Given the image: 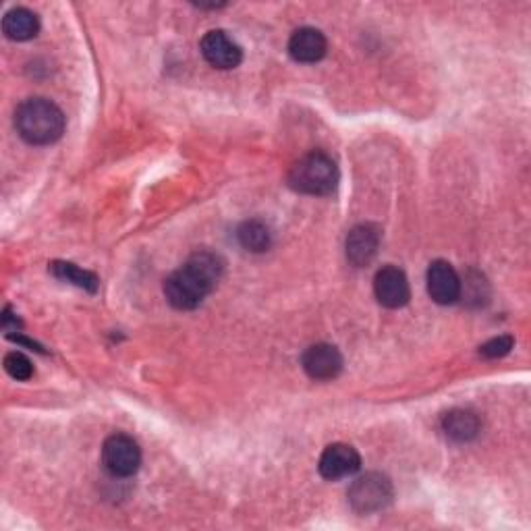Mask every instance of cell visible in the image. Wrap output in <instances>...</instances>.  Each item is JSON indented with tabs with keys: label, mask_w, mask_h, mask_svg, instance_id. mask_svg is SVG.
<instances>
[{
	"label": "cell",
	"mask_w": 531,
	"mask_h": 531,
	"mask_svg": "<svg viewBox=\"0 0 531 531\" xmlns=\"http://www.w3.org/2000/svg\"><path fill=\"white\" fill-rule=\"evenodd\" d=\"M326 36L316 27H301L289 40V54L297 63L312 65L326 57Z\"/></svg>",
	"instance_id": "obj_12"
},
{
	"label": "cell",
	"mask_w": 531,
	"mask_h": 531,
	"mask_svg": "<svg viewBox=\"0 0 531 531\" xmlns=\"http://www.w3.org/2000/svg\"><path fill=\"white\" fill-rule=\"evenodd\" d=\"M349 505L359 515H372L384 511L393 502L395 490L382 473H366L357 478L349 488Z\"/></svg>",
	"instance_id": "obj_4"
},
{
	"label": "cell",
	"mask_w": 531,
	"mask_h": 531,
	"mask_svg": "<svg viewBox=\"0 0 531 531\" xmlns=\"http://www.w3.org/2000/svg\"><path fill=\"white\" fill-rule=\"evenodd\" d=\"M3 32L13 42H27L38 36L40 21L38 15L25 7L11 9L3 19Z\"/></svg>",
	"instance_id": "obj_14"
},
{
	"label": "cell",
	"mask_w": 531,
	"mask_h": 531,
	"mask_svg": "<svg viewBox=\"0 0 531 531\" xmlns=\"http://www.w3.org/2000/svg\"><path fill=\"white\" fill-rule=\"evenodd\" d=\"M428 293L438 305H451L461 299L463 285L457 270L444 260H436L428 268Z\"/></svg>",
	"instance_id": "obj_10"
},
{
	"label": "cell",
	"mask_w": 531,
	"mask_h": 531,
	"mask_svg": "<svg viewBox=\"0 0 531 531\" xmlns=\"http://www.w3.org/2000/svg\"><path fill=\"white\" fill-rule=\"evenodd\" d=\"M359 467H361L359 453L353 449L351 444H343V442L326 446L320 457V465H318L322 478L330 482L351 478V475L359 471Z\"/></svg>",
	"instance_id": "obj_6"
},
{
	"label": "cell",
	"mask_w": 531,
	"mask_h": 531,
	"mask_svg": "<svg viewBox=\"0 0 531 531\" xmlns=\"http://www.w3.org/2000/svg\"><path fill=\"white\" fill-rule=\"evenodd\" d=\"M374 293L378 303L388 307V310H399V307L407 305L411 299L407 276L397 266H384L382 270H378L374 278Z\"/></svg>",
	"instance_id": "obj_7"
},
{
	"label": "cell",
	"mask_w": 531,
	"mask_h": 531,
	"mask_svg": "<svg viewBox=\"0 0 531 531\" xmlns=\"http://www.w3.org/2000/svg\"><path fill=\"white\" fill-rule=\"evenodd\" d=\"M5 370H7V374L11 378H15L19 382H25V380H30L34 376L32 361L27 359L23 353H19V351L7 353V357H5Z\"/></svg>",
	"instance_id": "obj_17"
},
{
	"label": "cell",
	"mask_w": 531,
	"mask_h": 531,
	"mask_svg": "<svg viewBox=\"0 0 531 531\" xmlns=\"http://www.w3.org/2000/svg\"><path fill=\"white\" fill-rule=\"evenodd\" d=\"M225 274V262L214 251H195L189 260L164 281V295L175 310L189 312L218 287Z\"/></svg>",
	"instance_id": "obj_1"
},
{
	"label": "cell",
	"mask_w": 531,
	"mask_h": 531,
	"mask_svg": "<svg viewBox=\"0 0 531 531\" xmlns=\"http://www.w3.org/2000/svg\"><path fill=\"white\" fill-rule=\"evenodd\" d=\"M50 270L63 283H71V285H75V287H79L83 291H88V293H96L98 291L100 281H98V276L94 272H90V270H81V268H77L71 262H52Z\"/></svg>",
	"instance_id": "obj_16"
},
{
	"label": "cell",
	"mask_w": 531,
	"mask_h": 531,
	"mask_svg": "<svg viewBox=\"0 0 531 531\" xmlns=\"http://www.w3.org/2000/svg\"><path fill=\"white\" fill-rule=\"evenodd\" d=\"M3 326H5L7 330H11V332H15V330L21 326V322L17 320V316L13 318V314H11L9 307H7V310H5V316H3Z\"/></svg>",
	"instance_id": "obj_19"
},
{
	"label": "cell",
	"mask_w": 531,
	"mask_h": 531,
	"mask_svg": "<svg viewBox=\"0 0 531 531\" xmlns=\"http://www.w3.org/2000/svg\"><path fill=\"white\" fill-rule=\"evenodd\" d=\"M15 129L27 144L50 146L65 133V115L46 98H30L15 110Z\"/></svg>",
	"instance_id": "obj_2"
},
{
	"label": "cell",
	"mask_w": 531,
	"mask_h": 531,
	"mask_svg": "<svg viewBox=\"0 0 531 531\" xmlns=\"http://www.w3.org/2000/svg\"><path fill=\"white\" fill-rule=\"evenodd\" d=\"M442 432L455 442H471L480 434V417L469 409H453L442 417Z\"/></svg>",
	"instance_id": "obj_13"
},
{
	"label": "cell",
	"mask_w": 531,
	"mask_h": 531,
	"mask_svg": "<svg viewBox=\"0 0 531 531\" xmlns=\"http://www.w3.org/2000/svg\"><path fill=\"white\" fill-rule=\"evenodd\" d=\"M237 239L243 249L254 251V254H262L272 245V233L266 222L262 220H247L239 227Z\"/></svg>",
	"instance_id": "obj_15"
},
{
	"label": "cell",
	"mask_w": 531,
	"mask_h": 531,
	"mask_svg": "<svg viewBox=\"0 0 531 531\" xmlns=\"http://www.w3.org/2000/svg\"><path fill=\"white\" fill-rule=\"evenodd\" d=\"M339 166L328 154H305L293 164L289 173V185L305 195H330L339 185Z\"/></svg>",
	"instance_id": "obj_3"
},
{
	"label": "cell",
	"mask_w": 531,
	"mask_h": 531,
	"mask_svg": "<svg viewBox=\"0 0 531 531\" xmlns=\"http://www.w3.org/2000/svg\"><path fill=\"white\" fill-rule=\"evenodd\" d=\"M515 345V339L511 337V334H502V337H496L488 343H484L480 347V355L486 357V359H498V357H505L507 353H511Z\"/></svg>",
	"instance_id": "obj_18"
},
{
	"label": "cell",
	"mask_w": 531,
	"mask_h": 531,
	"mask_svg": "<svg viewBox=\"0 0 531 531\" xmlns=\"http://www.w3.org/2000/svg\"><path fill=\"white\" fill-rule=\"evenodd\" d=\"M200 50L204 59L216 69H235L243 61L241 46L222 30H212L202 38Z\"/></svg>",
	"instance_id": "obj_9"
},
{
	"label": "cell",
	"mask_w": 531,
	"mask_h": 531,
	"mask_svg": "<svg viewBox=\"0 0 531 531\" xmlns=\"http://www.w3.org/2000/svg\"><path fill=\"white\" fill-rule=\"evenodd\" d=\"M301 366L312 380H334L343 372V355L334 345L318 343L303 353Z\"/></svg>",
	"instance_id": "obj_8"
},
{
	"label": "cell",
	"mask_w": 531,
	"mask_h": 531,
	"mask_svg": "<svg viewBox=\"0 0 531 531\" xmlns=\"http://www.w3.org/2000/svg\"><path fill=\"white\" fill-rule=\"evenodd\" d=\"M102 463L115 478H131L142 465V451L131 436L113 434L102 446Z\"/></svg>",
	"instance_id": "obj_5"
},
{
	"label": "cell",
	"mask_w": 531,
	"mask_h": 531,
	"mask_svg": "<svg viewBox=\"0 0 531 531\" xmlns=\"http://www.w3.org/2000/svg\"><path fill=\"white\" fill-rule=\"evenodd\" d=\"M382 241V233L376 225H359L347 237V258L353 266H368L376 254Z\"/></svg>",
	"instance_id": "obj_11"
}]
</instances>
